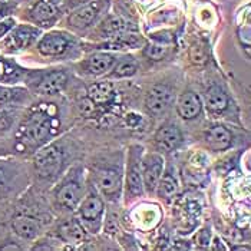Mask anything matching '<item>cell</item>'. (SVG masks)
Returning <instances> with one entry per match:
<instances>
[{
    "label": "cell",
    "instance_id": "cell-1",
    "mask_svg": "<svg viewBox=\"0 0 251 251\" xmlns=\"http://www.w3.org/2000/svg\"><path fill=\"white\" fill-rule=\"evenodd\" d=\"M59 122L48 111L35 109L20 125L19 139L20 144L30 148H40L48 142L50 136L55 135Z\"/></svg>",
    "mask_w": 251,
    "mask_h": 251
},
{
    "label": "cell",
    "instance_id": "cell-2",
    "mask_svg": "<svg viewBox=\"0 0 251 251\" xmlns=\"http://www.w3.org/2000/svg\"><path fill=\"white\" fill-rule=\"evenodd\" d=\"M83 194V170L72 168L62 178L55 188V204L63 211H74L77 208Z\"/></svg>",
    "mask_w": 251,
    "mask_h": 251
},
{
    "label": "cell",
    "instance_id": "cell-3",
    "mask_svg": "<svg viewBox=\"0 0 251 251\" xmlns=\"http://www.w3.org/2000/svg\"><path fill=\"white\" fill-rule=\"evenodd\" d=\"M65 159V151L60 144L53 142L46 147L42 145V148L35 155V168L42 178L52 179L62 173Z\"/></svg>",
    "mask_w": 251,
    "mask_h": 251
},
{
    "label": "cell",
    "instance_id": "cell-4",
    "mask_svg": "<svg viewBox=\"0 0 251 251\" xmlns=\"http://www.w3.org/2000/svg\"><path fill=\"white\" fill-rule=\"evenodd\" d=\"M77 208L80 218L79 221L92 232L99 231L105 214V204L97 188L91 190L83 200H80Z\"/></svg>",
    "mask_w": 251,
    "mask_h": 251
},
{
    "label": "cell",
    "instance_id": "cell-5",
    "mask_svg": "<svg viewBox=\"0 0 251 251\" xmlns=\"http://www.w3.org/2000/svg\"><path fill=\"white\" fill-rule=\"evenodd\" d=\"M142 147L132 145L128 152L126 170H125V194L126 201H132L144 193L142 184V171H141V159H142Z\"/></svg>",
    "mask_w": 251,
    "mask_h": 251
},
{
    "label": "cell",
    "instance_id": "cell-6",
    "mask_svg": "<svg viewBox=\"0 0 251 251\" xmlns=\"http://www.w3.org/2000/svg\"><path fill=\"white\" fill-rule=\"evenodd\" d=\"M97 190L105 198L118 201L122 190V170L115 165L99 167L95 173Z\"/></svg>",
    "mask_w": 251,
    "mask_h": 251
},
{
    "label": "cell",
    "instance_id": "cell-7",
    "mask_svg": "<svg viewBox=\"0 0 251 251\" xmlns=\"http://www.w3.org/2000/svg\"><path fill=\"white\" fill-rule=\"evenodd\" d=\"M174 103L175 92L168 85H154L145 97V108L154 116L167 114Z\"/></svg>",
    "mask_w": 251,
    "mask_h": 251
},
{
    "label": "cell",
    "instance_id": "cell-8",
    "mask_svg": "<svg viewBox=\"0 0 251 251\" xmlns=\"http://www.w3.org/2000/svg\"><path fill=\"white\" fill-rule=\"evenodd\" d=\"M108 7V0H95L91 1L76 10H74L69 18H68V25L72 29L76 30H85L89 26H92L98 18L102 15V12Z\"/></svg>",
    "mask_w": 251,
    "mask_h": 251
},
{
    "label": "cell",
    "instance_id": "cell-9",
    "mask_svg": "<svg viewBox=\"0 0 251 251\" xmlns=\"http://www.w3.org/2000/svg\"><path fill=\"white\" fill-rule=\"evenodd\" d=\"M39 35H40V29L36 26L18 25V26L12 27V30L9 32V36L3 42V46L9 52L23 50V49H27L29 46H32L39 38Z\"/></svg>",
    "mask_w": 251,
    "mask_h": 251
},
{
    "label": "cell",
    "instance_id": "cell-10",
    "mask_svg": "<svg viewBox=\"0 0 251 251\" xmlns=\"http://www.w3.org/2000/svg\"><path fill=\"white\" fill-rule=\"evenodd\" d=\"M141 171H142V184L144 190L152 193L156 190L158 181L164 173V158L162 155L152 152L142 156L141 159Z\"/></svg>",
    "mask_w": 251,
    "mask_h": 251
},
{
    "label": "cell",
    "instance_id": "cell-11",
    "mask_svg": "<svg viewBox=\"0 0 251 251\" xmlns=\"http://www.w3.org/2000/svg\"><path fill=\"white\" fill-rule=\"evenodd\" d=\"M68 83V75L63 71H50L45 74H36L32 86L39 95H56L63 91Z\"/></svg>",
    "mask_w": 251,
    "mask_h": 251
},
{
    "label": "cell",
    "instance_id": "cell-12",
    "mask_svg": "<svg viewBox=\"0 0 251 251\" xmlns=\"http://www.w3.org/2000/svg\"><path fill=\"white\" fill-rule=\"evenodd\" d=\"M72 39L65 32H49L38 42V50L43 56H62L69 50Z\"/></svg>",
    "mask_w": 251,
    "mask_h": 251
},
{
    "label": "cell",
    "instance_id": "cell-13",
    "mask_svg": "<svg viewBox=\"0 0 251 251\" xmlns=\"http://www.w3.org/2000/svg\"><path fill=\"white\" fill-rule=\"evenodd\" d=\"M59 19V10L49 0H38L29 9V20L39 27H52Z\"/></svg>",
    "mask_w": 251,
    "mask_h": 251
},
{
    "label": "cell",
    "instance_id": "cell-14",
    "mask_svg": "<svg viewBox=\"0 0 251 251\" xmlns=\"http://www.w3.org/2000/svg\"><path fill=\"white\" fill-rule=\"evenodd\" d=\"M155 144L158 150L164 152H173L182 144V132L179 126L173 122H167L158 128L155 132Z\"/></svg>",
    "mask_w": 251,
    "mask_h": 251
},
{
    "label": "cell",
    "instance_id": "cell-15",
    "mask_svg": "<svg viewBox=\"0 0 251 251\" xmlns=\"http://www.w3.org/2000/svg\"><path fill=\"white\" fill-rule=\"evenodd\" d=\"M115 53H109V52H97L91 56L85 59L82 62V68L83 72L92 76H102L106 75L111 68L114 66V63L116 62Z\"/></svg>",
    "mask_w": 251,
    "mask_h": 251
},
{
    "label": "cell",
    "instance_id": "cell-16",
    "mask_svg": "<svg viewBox=\"0 0 251 251\" xmlns=\"http://www.w3.org/2000/svg\"><path fill=\"white\" fill-rule=\"evenodd\" d=\"M204 139H205L208 148L213 150L214 152L227 151L232 145V134L228 131V128H226L221 124H214V125H211L205 131Z\"/></svg>",
    "mask_w": 251,
    "mask_h": 251
},
{
    "label": "cell",
    "instance_id": "cell-17",
    "mask_svg": "<svg viewBox=\"0 0 251 251\" xmlns=\"http://www.w3.org/2000/svg\"><path fill=\"white\" fill-rule=\"evenodd\" d=\"M202 111V100L193 91L181 94L176 100V112L185 121H193Z\"/></svg>",
    "mask_w": 251,
    "mask_h": 251
},
{
    "label": "cell",
    "instance_id": "cell-18",
    "mask_svg": "<svg viewBox=\"0 0 251 251\" xmlns=\"http://www.w3.org/2000/svg\"><path fill=\"white\" fill-rule=\"evenodd\" d=\"M115 86L111 82H95L88 88V98L97 106L109 105L115 98Z\"/></svg>",
    "mask_w": 251,
    "mask_h": 251
},
{
    "label": "cell",
    "instance_id": "cell-19",
    "mask_svg": "<svg viewBox=\"0 0 251 251\" xmlns=\"http://www.w3.org/2000/svg\"><path fill=\"white\" fill-rule=\"evenodd\" d=\"M12 228L23 240H33L40 231L38 221L33 217L25 214H19L12 220Z\"/></svg>",
    "mask_w": 251,
    "mask_h": 251
},
{
    "label": "cell",
    "instance_id": "cell-20",
    "mask_svg": "<svg viewBox=\"0 0 251 251\" xmlns=\"http://www.w3.org/2000/svg\"><path fill=\"white\" fill-rule=\"evenodd\" d=\"M59 237L68 243V244H80L85 238H86V232L85 228L82 226V223L76 220V218H72V220H68L65 221L63 224H60L58 228Z\"/></svg>",
    "mask_w": 251,
    "mask_h": 251
},
{
    "label": "cell",
    "instance_id": "cell-21",
    "mask_svg": "<svg viewBox=\"0 0 251 251\" xmlns=\"http://www.w3.org/2000/svg\"><path fill=\"white\" fill-rule=\"evenodd\" d=\"M139 69V63L134 56L126 55V56H121L116 59L114 66L111 68V71L106 74V76L111 79H124V77H131L135 75Z\"/></svg>",
    "mask_w": 251,
    "mask_h": 251
},
{
    "label": "cell",
    "instance_id": "cell-22",
    "mask_svg": "<svg viewBox=\"0 0 251 251\" xmlns=\"http://www.w3.org/2000/svg\"><path fill=\"white\" fill-rule=\"evenodd\" d=\"M205 106L211 114H223L228 105H230V98L228 95L220 88V86H210L208 91L205 92Z\"/></svg>",
    "mask_w": 251,
    "mask_h": 251
},
{
    "label": "cell",
    "instance_id": "cell-23",
    "mask_svg": "<svg viewBox=\"0 0 251 251\" xmlns=\"http://www.w3.org/2000/svg\"><path fill=\"white\" fill-rule=\"evenodd\" d=\"M126 29H128L126 22L122 18H119V16H108L106 19L99 25L98 32L102 36H105V38H115L118 35L124 33Z\"/></svg>",
    "mask_w": 251,
    "mask_h": 251
},
{
    "label": "cell",
    "instance_id": "cell-24",
    "mask_svg": "<svg viewBox=\"0 0 251 251\" xmlns=\"http://www.w3.org/2000/svg\"><path fill=\"white\" fill-rule=\"evenodd\" d=\"M158 195L161 198H165V200H170L173 198L176 191H178V181H176V176L173 173L171 168H168L167 171H164L159 181H158Z\"/></svg>",
    "mask_w": 251,
    "mask_h": 251
},
{
    "label": "cell",
    "instance_id": "cell-25",
    "mask_svg": "<svg viewBox=\"0 0 251 251\" xmlns=\"http://www.w3.org/2000/svg\"><path fill=\"white\" fill-rule=\"evenodd\" d=\"M23 69L15 62L0 58V82L3 83H15L23 76Z\"/></svg>",
    "mask_w": 251,
    "mask_h": 251
},
{
    "label": "cell",
    "instance_id": "cell-26",
    "mask_svg": "<svg viewBox=\"0 0 251 251\" xmlns=\"http://www.w3.org/2000/svg\"><path fill=\"white\" fill-rule=\"evenodd\" d=\"M144 55L152 60H162L168 55V48L162 43H152L144 49Z\"/></svg>",
    "mask_w": 251,
    "mask_h": 251
},
{
    "label": "cell",
    "instance_id": "cell-27",
    "mask_svg": "<svg viewBox=\"0 0 251 251\" xmlns=\"http://www.w3.org/2000/svg\"><path fill=\"white\" fill-rule=\"evenodd\" d=\"M26 94L23 89L19 88H7L0 85V105H6L12 100H16L20 95Z\"/></svg>",
    "mask_w": 251,
    "mask_h": 251
},
{
    "label": "cell",
    "instance_id": "cell-28",
    "mask_svg": "<svg viewBox=\"0 0 251 251\" xmlns=\"http://www.w3.org/2000/svg\"><path fill=\"white\" fill-rule=\"evenodd\" d=\"M191 58L195 63H204L207 60V53L202 46H194L191 49Z\"/></svg>",
    "mask_w": 251,
    "mask_h": 251
},
{
    "label": "cell",
    "instance_id": "cell-29",
    "mask_svg": "<svg viewBox=\"0 0 251 251\" xmlns=\"http://www.w3.org/2000/svg\"><path fill=\"white\" fill-rule=\"evenodd\" d=\"M15 25H16V22L12 18H6V19L0 20V39L3 38V36H6L12 30V27Z\"/></svg>",
    "mask_w": 251,
    "mask_h": 251
},
{
    "label": "cell",
    "instance_id": "cell-30",
    "mask_svg": "<svg viewBox=\"0 0 251 251\" xmlns=\"http://www.w3.org/2000/svg\"><path fill=\"white\" fill-rule=\"evenodd\" d=\"M12 124V116L4 109H0V131H6Z\"/></svg>",
    "mask_w": 251,
    "mask_h": 251
},
{
    "label": "cell",
    "instance_id": "cell-31",
    "mask_svg": "<svg viewBox=\"0 0 251 251\" xmlns=\"http://www.w3.org/2000/svg\"><path fill=\"white\" fill-rule=\"evenodd\" d=\"M12 9H13V7H12V6H10L7 1H3V0H0V20L3 19L6 15H9Z\"/></svg>",
    "mask_w": 251,
    "mask_h": 251
},
{
    "label": "cell",
    "instance_id": "cell-32",
    "mask_svg": "<svg viewBox=\"0 0 251 251\" xmlns=\"http://www.w3.org/2000/svg\"><path fill=\"white\" fill-rule=\"evenodd\" d=\"M6 181H7V178H6V173H4V170L0 167V193L3 191V188L6 187Z\"/></svg>",
    "mask_w": 251,
    "mask_h": 251
}]
</instances>
